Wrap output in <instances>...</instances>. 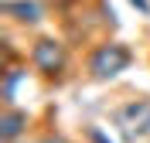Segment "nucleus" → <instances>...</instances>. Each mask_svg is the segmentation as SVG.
Instances as JSON below:
<instances>
[{
    "label": "nucleus",
    "instance_id": "f257e3e1",
    "mask_svg": "<svg viewBox=\"0 0 150 143\" xmlns=\"http://www.w3.org/2000/svg\"><path fill=\"white\" fill-rule=\"evenodd\" d=\"M24 61L31 65V72H34L41 82L62 85V82L68 78L72 55H68V44L62 38H55V34H38V38L28 44V51H24Z\"/></svg>",
    "mask_w": 150,
    "mask_h": 143
},
{
    "label": "nucleus",
    "instance_id": "f03ea898",
    "mask_svg": "<svg viewBox=\"0 0 150 143\" xmlns=\"http://www.w3.org/2000/svg\"><path fill=\"white\" fill-rule=\"evenodd\" d=\"M133 65V48L126 41H99L85 51V78L89 82H112Z\"/></svg>",
    "mask_w": 150,
    "mask_h": 143
},
{
    "label": "nucleus",
    "instance_id": "7ed1b4c3",
    "mask_svg": "<svg viewBox=\"0 0 150 143\" xmlns=\"http://www.w3.org/2000/svg\"><path fill=\"white\" fill-rule=\"evenodd\" d=\"M0 14L14 27L34 31V27H41V24L51 20V4L48 0H4L0 4Z\"/></svg>",
    "mask_w": 150,
    "mask_h": 143
},
{
    "label": "nucleus",
    "instance_id": "20e7f679",
    "mask_svg": "<svg viewBox=\"0 0 150 143\" xmlns=\"http://www.w3.org/2000/svg\"><path fill=\"white\" fill-rule=\"evenodd\" d=\"M31 126H34V113H28L24 106H4L0 109V143L28 140Z\"/></svg>",
    "mask_w": 150,
    "mask_h": 143
},
{
    "label": "nucleus",
    "instance_id": "39448f33",
    "mask_svg": "<svg viewBox=\"0 0 150 143\" xmlns=\"http://www.w3.org/2000/svg\"><path fill=\"white\" fill-rule=\"evenodd\" d=\"M147 116H150V95H137V99H126V102H120L112 109V126L120 130V136H126L130 130H137Z\"/></svg>",
    "mask_w": 150,
    "mask_h": 143
},
{
    "label": "nucleus",
    "instance_id": "423d86ee",
    "mask_svg": "<svg viewBox=\"0 0 150 143\" xmlns=\"http://www.w3.org/2000/svg\"><path fill=\"white\" fill-rule=\"evenodd\" d=\"M123 140H126V143H150V116L143 119L140 126H137V130H130Z\"/></svg>",
    "mask_w": 150,
    "mask_h": 143
},
{
    "label": "nucleus",
    "instance_id": "0eeeda50",
    "mask_svg": "<svg viewBox=\"0 0 150 143\" xmlns=\"http://www.w3.org/2000/svg\"><path fill=\"white\" fill-rule=\"evenodd\" d=\"M82 133H85V140H89V143H112L109 136H106L103 130H99V126H85Z\"/></svg>",
    "mask_w": 150,
    "mask_h": 143
},
{
    "label": "nucleus",
    "instance_id": "6e6552de",
    "mask_svg": "<svg viewBox=\"0 0 150 143\" xmlns=\"http://www.w3.org/2000/svg\"><path fill=\"white\" fill-rule=\"evenodd\" d=\"M34 143H72L65 133H45V136H38Z\"/></svg>",
    "mask_w": 150,
    "mask_h": 143
},
{
    "label": "nucleus",
    "instance_id": "1a4fd4ad",
    "mask_svg": "<svg viewBox=\"0 0 150 143\" xmlns=\"http://www.w3.org/2000/svg\"><path fill=\"white\" fill-rule=\"evenodd\" d=\"M130 7H133V10H140L143 17H150V0H130Z\"/></svg>",
    "mask_w": 150,
    "mask_h": 143
},
{
    "label": "nucleus",
    "instance_id": "9d476101",
    "mask_svg": "<svg viewBox=\"0 0 150 143\" xmlns=\"http://www.w3.org/2000/svg\"><path fill=\"white\" fill-rule=\"evenodd\" d=\"M17 143H34V140H17Z\"/></svg>",
    "mask_w": 150,
    "mask_h": 143
}]
</instances>
